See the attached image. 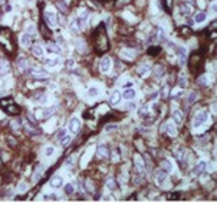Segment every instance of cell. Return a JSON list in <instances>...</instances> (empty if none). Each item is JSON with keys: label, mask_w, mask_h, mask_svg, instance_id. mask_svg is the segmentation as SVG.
<instances>
[{"label": "cell", "mask_w": 217, "mask_h": 202, "mask_svg": "<svg viewBox=\"0 0 217 202\" xmlns=\"http://www.w3.org/2000/svg\"><path fill=\"white\" fill-rule=\"evenodd\" d=\"M95 46L96 49L100 52H104L109 48V42H108V36L104 31V25H100L96 31V35H95Z\"/></svg>", "instance_id": "6da1fadb"}, {"label": "cell", "mask_w": 217, "mask_h": 202, "mask_svg": "<svg viewBox=\"0 0 217 202\" xmlns=\"http://www.w3.org/2000/svg\"><path fill=\"white\" fill-rule=\"evenodd\" d=\"M0 106H1V108L5 112H8V114H11V115H19L20 111H21L19 106L13 102L12 98L1 99V101H0Z\"/></svg>", "instance_id": "7a4b0ae2"}, {"label": "cell", "mask_w": 217, "mask_h": 202, "mask_svg": "<svg viewBox=\"0 0 217 202\" xmlns=\"http://www.w3.org/2000/svg\"><path fill=\"white\" fill-rule=\"evenodd\" d=\"M207 120H208V111H200L193 118V127L198 128L200 125L204 124Z\"/></svg>", "instance_id": "3957f363"}, {"label": "cell", "mask_w": 217, "mask_h": 202, "mask_svg": "<svg viewBox=\"0 0 217 202\" xmlns=\"http://www.w3.org/2000/svg\"><path fill=\"white\" fill-rule=\"evenodd\" d=\"M134 168L138 174H145V163L139 155H134Z\"/></svg>", "instance_id": "277c9868"}, {"label": "cell", "mask_w": 217, "mask_h": 202, "mask_svg": "<svg viewBox=\"0 0 217 202\" xmlns=\"http://www.w3.org/2000/svg\"><path fill=\"white\" fill-rule=\"evenodd\" d=\"M24 128H25L26 134L31 135V136H37V135L41 134V131L37 130V128H36V125H34V124H32L31 122H25Z\"/></svg>", "instance_id": "5b68a950"}, {"label": "cell", "mask_w": 217, "mask_h": 202, "mask_svg": "<svg viewBox=\"0 0 217 202\" xmlns=\"http://www.w3.org/2000/svg\"><path fill=\"white\" fill-rule=\"evenodd\" d=\"M55 19H57V16H55L53 12L46 11L45 13H43V20H45V23H46V24H48L49 26H55V24H57Z\"/></svg>", "instance_id": "8992f818"}, {"label": "cell", "mask_w": 217, "mask_h": 202, "mask_svg": "<svg viewBox=\"0 0 217 202\" xmlns=\"http://www.w3.org/2000/svg\"><path fill=\"white\" fill-rule=\"evenodd\" d=\"M69 130L72 134H76V132L81 130V120L78 118H71L69 122Z\"/></svg>", "instance_id": "52a82bcc"}, {"label": "cell", "mask_w": 217, "mask_h": 202, "mask_svg": "<svg viewBox=\"0 0 217 202\" xmlns=\"http://www.w3.org/2000/svg\"><path fill=\"white\" fill-rule=\"evenodd\" d=\"M178 62H179V66H184L187 62V50L183 46H180L178 49Z\"/></svg>", "instance_id": "ba28073f"}, {"label": "cell", "mask_w": 217, "mask_h": 202, "mask_svg": "<svg viewBox=\"0 0 217 202\" xmlns=\"http://www.w3.org/2000/svg\"><path fill=\"white\" fill-rule=\"evenodd\" d=\"M166 180H167V173H166L165 170H158L155 173V182L159 185V186H163V184L166 182Z\"/></svg>", "instance_id": "9c48e42d"}, {"label": "cell", "mask_w": 217, "mask_h": 202, "mask_svg": "<svg viewBox=\"0 0 217 202\" xmlns=\"http://www.w3.org/2000/svg\"><path fill=\"white\" fill-rule=\"evenodd\" d=\"M109 69H111V58L105 56V57H103L101 61H100V70L103 73H107Z\"/></svg>", "instance_id": "30bf717a"}, {"label": "cell", "mask_w": 217, "mask_h": 202, "mask_svg": "<svg viewBox=\"0 0 217 202\" xmlns=\"http://www.w3.org/2000/svg\"><path fill=\"white\" fill-rule=\"evenodd\" d=\"M32 99H33V102H36L37 104H45L46 101H48V97H46V94H43V92H36Z\"/></svg>", "instance_id": "8fae6325"}, {"label": "cell", "mask_w": 217, "mask_h": 202, "mask_svg": "<svg viewBox=\"0 0 217 202\" xmlns=\"http://www.w3.org/2000/svg\"><path fill=\"white\" fill-rule=\"evenodd\" d=\"M96 155H98V157H100V158H107L109 156V151L105 145H99V147L96 148Z\"/></svg>", "instance_id": "7c38bea8"}, {"label": "cell", "mask_w": 217, "mask_h": 202, "mask_svg": "<svg viewBox=\"0 0 217 202\" xmlns=\"http://www.w3.org/2000/svg\"><path fill=\"white\" fill-rule=\"evenodd\" d=\"M55 111V107H49V108H42L40 111V118L41 119H49L53 115V112Z\"/></svg>", "instance_id": "4fadbf2b"}, {"label": "cell", "mask_w": 217, "mask_h": 202, "mask_svg": "<svg viewBox=\"0 0 217 202\" xmlns=\"http://www.w3.org/2000/svg\"><path fill=\"white\" fill-rule=\"evenodd\" d=\"M179 8H180V13L184 15V16H189L192 12V7L189 5L188 3H182V4L179 5Z\"/></svg>", "instance_id": "5bb4252c"}, {"label": "cell", "mask_w": 217, "mask_h": 202, "mask_svg": "<svg viewBox=\"0 0 217 202\" xmlns=\"http://www.w3.org/2000/svg\"><path fill=\"white\" fill-rule=\"evenodd\" d=\"M205 168H207V163L201 160L200 163H198V165H196L195 168H193V173H195L196 176H200V174L205 170Z\"/></svg>", "instance_id": "9a60e30c"}, {"label": "cell", "mask_w": 217, "mask_h": 202, "mask_svg": "<svg viewBox=\"0 0 217 202\" xmlns=\"http://www.w3.org/2000/svg\"><path fill=\"white\" fill-rule=\"evenodd\" d=\"M172 120L175 124H180L183 122V112L180 110H175L172 112Z\"/></svg>", "instance_id": "2e32d148"}, {"label": "cell", "mask_w": 217, "mask_h": 202, "mask_svg": "<svg viewBox=\"0 0 217 202\" xmlns=\"http://www.w3.org/2000/svg\"><path fill=\"white\" fill-rule=\"evenodd\" d=\"M121 101V94H120V91L117 90H115L112 92V95H111V99H109V102H111V104L113 106H116V104H119V102Z\"/></svg>", "instance_id": "e0dca14e"}, {"label": "cell", "mask_w": 217, "mask_h": 202, "mask_svg": "<svg viewBox=\"0 0 217 202\" xmlns=\"http://www.w3.org/2000/svg\"><path fill=\"white\" fill-rule=\"evenodd\" d=\"M87 17H88V12H84V13H82L81 16H79L78 19H76V21H78V25H79V28L83 29L86 26L87 24Z\"/></svg>", "instance_id": "ac0fdd59"}, {"label": "cell", "mask_w": 217, "mask_h": 202, "mask_svg": "<svg viewBox=\"0 0 217 202\" xmlns=\"http://www.w3.org/2000/svg\"><path fill=\"white\" fill-rule=\"evenodd\" d=\"M26 71H31L33 75H37V77H46V75H48V71L43 70V69H34V68L29 69L28 68V70Z\"/></svg>", "instance_id": "d6986e66"}, {"label": "cell", "mask_w": 217, "mask_h": 202, "mask_svg": "<svg viewBox=\"0 0 217 202\" xmlns=\"http://www.w3.org/2000/svg\"><path fill=\"white\" fill-rule=\"evenodd\" d=\"M50 185H51L53 188H61L62 185H63V178L59 177V176L53 177L51 180H50Z\"/></svg>", "instance_id": "ffe728a7"}, {"label": "cell", "mask_w": 217, "mask_h": 202, "mask_svg": "<svg viewBox=\"0 0 217 202\" xmlns=\"http://www.w3.org/2000/svg\"><path fill=\"white\" fill-rule=\"evenodd\" d=\"M20 42H21L22 46H29L32 44V36L28 35V33H25V35L21 36V38H20Z\"/></svg>", "instance_id": "44dd1931"}, {"label": "cell", "mask_w": 217, "mask_h": 202, "mask_svg": "<svg viewBox=\"0 0 217 202\" xmlns=\"http://www.w3.org/2000/svg\"><path fill=\"white\" fill-rule=\"evenodd\" d=\"M121 97H124V98L126 99V101H132V99H134V98H136V91H134V90H132V89H125L124 94H122Z\"/></svg>", "instance_id": "7402d4cb"}, {"label": "cell", "mask_w": 217, "mask_h": 202, "mask_svg": "<svg viewBox=\"0 0 217 202\" xmlns=\"http://www.w3.org/2000/svg\"><path fill=\"white\" fill-rule=\"evenodd\" d=\"M11 66L7 61H0V75H4L7 73H9Z\"/></svg>", "instance_id": "603a6c76"}, {"label": "cell", "mask_w": 217, "mask_h": 202, "mask_svg": "<svg viewBox=\"0 0 217 202\" xmlns=\"http://www.w3.org/2000/svg\"><path fill=\"white\" fill-rule=\"evenodd\" d=\"M161 167H162V170H165L166 173H171L172 172V164L169 160H163L161 163Z\"/></svg>", "instance_id": "cb8c5ba5"}, {"label": "cell", "mask_w": 217, "mask_h": 202, "mask_svg": "<svg viewBox=\"0 0 217 202\" xmlns=\"http://www.w3.org/2000/svg\"><path fill=\"white\" fill-rule=\"evenodd\" d=\"M166 131H167V134L170 135V136H176V128H175V125H174V123H171V122L166 123Z\"/></svg>", "instance_id": "d4e9b609"}, {"label": "cell", "mask_w": 217, "mask_h": 202, "mask_svg": "<svg viewBox=\"0 0 217 202\" xmlns=\"http://www.w3.org/2000/svg\"><path fill=\"white\" fill-rule=\"evenodd\" d=\"M32 53L36 56V57H42V56H43V49H42V46H40V45H33V46H32Z\"/></svg>", "instance_id": "484cf974"}, {"label": "cell", "mask_w": 217, "mask_h": 202, "mask_svg": "<svg viewBox=\"0 0 217 202\" xmlns=\"http://www.w3.org/2000/svg\"><path fill=\"white\" fill-rule=\"evenodd\" d=\"M105 185H107V188H108L109 190H115L116 189L115 178H113L112 176H108V177H107V180H105Z\"/></svg>", "instance_id": "4316f807"}, {"label": "cell", "mask_w": 217, "mask_h": 202, "mask_svg": "<svg viewBox=\"0 0 217 202\" xmlns=\"http://www.w3.org/2000/svg\"><path fill=\"white\" fill-rule=\"evenodd\" d=\"M165 71H166L165 66H163V65H158V66H155V69H154V75L157 78H161L162 75L165 74Z\"/></svg>", "instance_id": "83f0119b"}, {"label": "cell", "mask_w": 217, "mask_h": 202, "mask_svg": "<svg viewBox=\"0 0 217 202\" xmlns=\"http://www.w3.org/2000/svg\"><path fill=\"white\" fill-rule=\"evenodd\" d=\"M46 49H48L49 53H55V54L61 53V48H59L57 44H48L46 45Z\"/></svg>", "instance_id": "f1b7e54d"}, {"label": "cell", "mask_w": 217, "mask_h": 202, "mask_svg": "<svg viewBox=\"0 0 217 202\" xmlns=\"http://www.w3.org/2000/svg\"><path fill=\"white\" fill-rule=\"evenodd\" d=\"M209 83V81H208V77H207L205 74H201L200 77L198 78V85L199 86H203V87H207Z\"/></svg>", "instance_id": "f546056e"}, {"label": "cell", "mask_w": 217, "mask_h": 202, "mask_svg": "<svg viewBox=\"0 0 217 202\" xmlns=\"http://www.w3.org/2000/svg\"><path fill=\"white\" fill-rule=\"evenodd\" d=\"M17 66L20 69H21L22 71H26L28 70V62H26V59L25 58H22V57H20L17 59Z\"/></svg>", "instance_id": "4dcf8cb0"}, {"label": "cell", "mask_w": 217, "mask_h": 202, "mask_svg": "<svg viewBox=\"0 0 217 202\" xmlns=\"http://www.w3.org/2000/svg\"><path fill=\"white\" fill-rule=\"evenodd\" d=\"M161 50H162L161 46H150V48L148 49V54H150V56H158L159 53H161Z\"/></svg>", "instance_id": "1f68e13d"}, {"label": "cell", "mask_w": 217, "mask_h": 202, "mask_svg": "<svg viewBox=\"0 0 217 202\" xmlns=\"http://www.w3.org/2000/svg\"><path fill=\"white\" fill-rule=\"evenodd\" d=\"M207 19V13L205 12H199V13H196V16H195V23H203L204 20Z\"/></svg>", "instance_id": "d6a6232c"}, {"label": "cell", "mask_w": 217, "mask_h": 202, "mask_svg": "<svg viewBox=\"0 0 217 202\" xmlns=\"http://www.w3.org/2000/svg\"><path fill=\"white\" fill-rule=\"evenodd\" d=\"M70 31H71L72 33H78L79 31H81V28H79L78 21H76V20H74V21L70 23Z\"/></svg>", "instance_id": "836d02e7"}, {"label": "cell", "mask_w": 217, "mask_h": 202, "mask_svg": "<svg viewBox=\"0 0 217 202\" xmlns=\"http://www.w3.org/2000/svg\"><path fill=\"white\" fill-rule=\"evenodd\" d=\"M57 5H58V8H59V11L61 12L67 11V5H66V3L63 2V0H58V2H57Z\"/></svg>", "instance_id": "e575fe53"}, {"label": "cell", "mask_w": 217, "mask_h": 202, "mask_svg": "<svg viewBox=\"0 0 217 202\" xmlns=\"http://www.w3.org/2000/svg\"><path fill=\"white\" fill-rule=\"evenodd\" d=\"M139 115L141 116H145V115H148V112H149V106L148 104H143L141 108H139Z\"/></svg>", "instance_id": "d590c367"}, {"label": "cell", "mask_w": 217, "mask_h": 202, "mask_svg": "<svg viewBox=\"0 0 217 202\" xmlns=\"http://www.w3.org/2000/svg\"><path fill=\"white\" fill-rule=\"evenodd\" d=\"M65 193L69 194V196H71L72 193H74V186H72V184H67L65 186Z\"/></svg>", "instance_id": "8d00e7d4"}, {"label": "cell", "mask_w": 217, "mask_h": 202, "mask_svg": "<svg viewBox=\"0 0 217 202\" xmlns=\"http://www.w3.org/2000/svg\"><path fill=\"white\" fill-rule=\"evenodd\" d=\"M98 94H99V89H96V87H91L88 90V95L91 98H95V97H98Z\"/></svg>", "instance_id": "74e56055"}, {"label": "cell", "mask_w": 217, "mask_h": 202, "mask_svg": "<svg viewBox=\"0 0 217 202\" xmlns=\"http://www.w3.org/2000/svg\"><path fill=\"white\" fill-rule=\"evenodd\" d=\"M46 64H48V66H50V68H54V66H57L59 64V58H55V59H48L46 61Z\"/></svg>", "instance_id": "f35d334b"}, {"label": "cell", "mask_w": 217, "mask_h": 202, "mask_svg": "<svg viewBox=\"0 0 217 202\" xmlns=\"http://www.w3.org/2000/svg\"><path fill=\"white\" fill-rule=\"evenodd\" d=\"M146 74H149V68H145V66H143V68L138 69V75L139 77H145Z\"/></svg>", "instance_id": "ab89813d"}, {"label": "cell", "mask_w": 217, "mask_h": 202, "mask_svg": "<svg viewBox=\"0 0 217 202\" xmlns=\"http://www.w3.org/2000/svg\"><path fill=\"white\" fill-rule=\"evenodd\" d=\"M198 98V95H196V92H191V94L188 95V98H187V102H188V104H192L193 102H195V99Z\"/></svg>", "instance_id": "60d3db41"}, {"label": "cell", "mask_w": 217, "mask_h": 202, "mask_svg": "<svg viewBox=\"0 0 217 202\" xmlns=\"http://www.w3.org/2000/svg\"><path fill=\"white\" fill-rule=\"evenodd\" d=\"M41 29H42V31H41L42 35L45 36V37H49V36H50V32L48 31V28L45 26V23H41Z\"/></svg>", "instance_id": "b9f144b4"}, {"label": "cell", "mask_w": 217, "mask_h": 202, "mask_svg": "<svg viewBox=\"0 0 217 202\" xmlns=\"http://www.w3.org/2000/svg\"><path fill=\"white\" fill-rule=\"evenodd\" d=\"M26 32H28V35H31V36H33L36 33V26L34 25H28L26 26Z\"/></svg>", "instance_id": "7bdbcfd3"}, {"label": "cell", "mask_w": 217, "mask_h": 202, "mask_svg": "<svg viewBox=\"0 0 217 202\" xmlns=\"http://www.w3.org/2000/svg\"><path fill=\"white\" fill-rule=\"evenodd\" d=\"M70 139H71V137H70L69 135H66L65 137H62L61 140H59V143H61V144L63 145V147H65V145H67V144L70 143Z\"/></svg>", "instance_id": "ee69618b"}, {"label": "cell", "mask_w": 217, "mask_h": 202, "mask_svg": "<svg viewBox=\"0 0 217 202\" xmlns=\"http://www.w3.org/2000/svg\"><path fill=\"white\" fill-rule=\"evenodd\" d=\"M66 135H67V131H66V130H65V128H63V130H61V131H59V132H58V135H57V140H58V141H59V140H61V139H62V137H65V136H66Z\"/></svg>", "instance_id": "f6af8a7d"}, {"label": "cell", "mask_w": 217, "mask_h": 202, "mask_svg": "<svg viewBox=\"0 0 217 202\" xmlns=\"http://www.w3.org/2000/svg\"><path fill=\"white\" fill-rule=\"evenodd\" d=\"M57 198L55 194H46V196H43V200H46V201H54Z\"/></svg>", "instance_id": "bcb514c9"}, {"label": "cell", "mask_w": 217, "mask_h": 202, "mask_svg": "<svg viewBox=\"0 0 217 202\" xmlns=\"http://www.w3.org/2000/svg\"><path fill=\"white\" fill-rule=\"evenodd\" d=\"M179 86H180L182 89H184L186 86H187V79H186L184 77H183V78H179Z\"/></svg>", "instance_id": "7dc6e473"}, {"label": "cell", "mask_w": 217, "mask_h": 202, "mask_svg": "<svg viewBox=\"0 0 217 202\" xmlns=\"http://www.w3.org/2000/svg\"><path fill=\"white\" fill-rule=\"evenodd\" d=\"M53 152H54V148H53V147H48V148H46V151H45V155H46V156H51Z\"/></svg>", "instance_id": "c3c4849f"}, {"label": "cell", "mask_w": 217, "mask_h": 202, "mask_svg": "<svg viewBox=\"0 0 217 202\" xmlns=\"http://www.w3.org/2000/svg\"><path fill=\"white\" fill-rule=\"evenodd\" d=\"M120 160V156H119V153H116V151L112 153V161L113 163H117V161Z\"/></svg>", "instance_id": "681fc988"}, {"label": "cell", "mask_w": 217, "mask_h": 202, "mask_svg": "<svg viewBox=\"0 0 217 202\" xmlns=\"http://www.w3.org/2000/svg\"><path fill=\"white\" fill-rule=\"evenodd\" d=\"M113 130H117V125H116V124L105 125V131H113Z\"/></svg>", "instance_id": "f907efd6"}, {"label": "cell", "mask_w": 217, "mask_h": 202, "mask_svg": "<svg viewBox=\"0 0 217 202\" xmlns=\"http://www.w3.org/2000/svg\"><path fill=\"white\" fill-rule=\"evenodd\" d=\"M58 20H59V24H62V25H65V24H66L65 16H63L62 13H59V15H58Z\"/></svg>", "instance_id": "816d5d0a"}, {"label": "cell", "mask_w": 217, "mask_h": 202, "mask_svg": "<svg viewBox=\"0 0 217 202\" xmlns=\"http://www.w3.org/2000/svg\"><path fill=\"white\" fill-rule=\"evenodd\" d=\"M182 33H183V35H188V33H191V31H189V28H187V26H183V28H182Z\"/></svg>", "instance_id": "f5cc1de1"}, {"label": "cell", "mask_w": 217, "mask_h": 202, "mask_svg": "<svg viewBox=\"0 0 217 202\" xmlns=\"http://www.w3.org/2000/svg\"><path fill=\"white\" fill-rule=\"evenodd\" d=\"M86 184H87V186H88V190H89V191H93V189H92V182H91V181L87 180Z\"/></svg>", "instance_id": "db71d44e"}, {"label": "cell", "mask_w": 217, "mask_h": 202, "mask_svg": "<svg viewBox=\"0 0 217 202\" xmlns=\"http://www.w3.org/2000/svg\"><path fill=\"white\" fill-rule=\"evenodd\" d=\"M66 164H67V165H72V164H74V157L67 158V160H66Z\"/></svg>", "instance_id": "11a10c76"}, {"label": "cell", "mask_w": 217, "mask_h": 202, "mask_svg": "<svg viewBox=\"0 0 217 202\" xmlns=\"http://www.w3.org/2000/svg\"><path fill=\"white\" fill-rule=\"evenodd\" d=\"M133 182H134L136 185H139V184H141V180H139V177H137V176H136V177H134V180H133Z\"/></svg>", "instance_id": "9f6ffc18"}, {"label": "cell", "mask_w": 217, "mask_h": 202, "mask_svg": "<svg viewBox=\"0 0 217 202\" xmlns=\"http://www.w3.org/2000/svg\"><path fill=\"white\" fill-rule=\"evenodd\" d=\"M132 86H133V82H128V83L124 85V89H130Z\"/></svg>", "instance_id": "6f0895ef"}, {"label": "cell", "mask_w": 217, "mask_h": 202, "mask_svg": "<svg viewBox=\"0 0 217 202\" xmlns=\"http://www.w3.org/2000/svg\"><path fill=\"white\" fill-rule=\"evenodd\" d=\"M128 108H129V110H133V108H136V103H133V102H132V103H129L128 104Z\"/></svg>", "instance_id": "680465c9"}, {"label": "cell", "mask_w": 217, "mask_h": 202, "mask_svg": "<svg viewBox=\"0 0 217 202\" xmlns=\"http://www.w3.org/2000/svg\"><path fill=\"white\" fill-rule=\"evenodd\" d=\"M179 197V193L176 191V193H172V196H171V200H176V198Z\"/></svg>", "instance_id": "91938a15"}, {"label": "cell", "mask_w": 217, "mask_h": 202, "mask_svg": "<svg viewBox=\"0 0 217 202\" xmlns=\"http://www.w3.org/2000/svg\"><path fill=\"white\" fill-rule=\"evenodd\" d=\"M66 65H67V66H72V65H74V61H72V59H69Z\"/></svg>", "instance_id": "94428289"}, {"label": "cell", "mask_w": 217, "mask_h": 202, "mask_svg": "<svg viewBox=\"0 0 217 202\" xmlns=\"http://www.w3.org/2000/svg\"><path fill=\"white\" fill-rule=\"evenodd\" d=\"M25 2H32V0H25Z\"/></svg>", "instance_id": "6125c7cd"}]
</instances>
